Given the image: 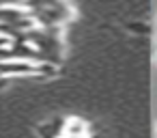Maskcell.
<instances>
[{
  "mask_svg": "<svg viewBox=\"0 0 157 138\" xmlns=\"http://www.w3.org/2000/svg\"><path fill=\"white\" fill-rule=\"evenodd\" d=\"M35 67L37 63L35 61H0V78L5 76H35Z\"/></svg>",
  "mask_w": 157,
  "mask_h": 138,
  "instance_id": "obj_1",
  "label": "cell"
},
{
  "mask_svg": "<svg viewBox=\"0 0 157 138\" xmlns=\"http://www.w3.org/2000/svg\"><path fill=\"white\" fill-rule=\"evenodd\" d=\"M86 132H88V129H86L84 121H80V119H69L67 125H65L63 138H84Z\"/></svg>",
  "mask_w": 157,
  "mask_h": 138,
  "instance_id": "obj_2",
  "label": "cell"
},
{
  "mask_svg": "<svg viewBox=\"0 0 157 138\" xmlns=\"http://www.w3.org/2000/svg\"><path fill=\"white\" fill-rule=\"evenodd\" d=\"M35 76L54 78V76H56V65H54V63H48V61H39L37 67H35Z\"/></svg>",
  "mask_w": 157,
  "mask_h": 138,
  "instance_id": "obj_3",
  "label": "cell"
}]
</instances>
